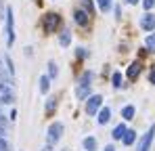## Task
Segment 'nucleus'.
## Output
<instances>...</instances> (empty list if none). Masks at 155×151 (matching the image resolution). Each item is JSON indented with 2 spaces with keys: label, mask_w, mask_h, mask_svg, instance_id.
I'll use <instances>...</instances> for the list:
<instances>
[{
  "label": "nucleus",
  "mask_w": 155,
  "mask_h": 151,
  "mask_svg": "<svg viewBox=\"0 0 155 151\" xmlns=\"http://www.w3.org/2000/svg\"><path fill=\"white\" fill-rule=\"evenodd\" d=\"M90 82H92V72H84V74L80 76V82H78V88H76L78 99H88Z\"/></svg>",
  "instance_id": "f257e3e1"
},
{
  "label": "nucleus",
  "mask_w": 155,
  "mask_h": 151,
  "mask_svg": "<svg viewBox=\"0 0 155 151\" xmlns=\"http://www.w3.org/2000/svg\"><path fill=\"white\" fill-rule=\"evenodd\" d=\"M63 130H65V126L61 124V122H52V124L48 126V130H46V143H48V145L59 143V139L63 136Z\"/></svg>",
  "instance_id": "f03ea898"
},
{
  "label": "nucleus",
  "mask_w": 155,
  "mask_h": 151,
  "mask_svg": "<svg viewBox=\"0 0 155 151\" xmlns=\"http://www.w3.org/2000/svg\"><path fill=\"white\" fill-rule=\"evenodd\" d=\"M59 25H61V17H59L57 13H46V15H44L42 27H44L46 34H54V29H57Z\"/></svg>",
  "instance_id": "7ed1b4c3"
},
{
  "label": "nucleus",
  "mask_w": 155,
  "mask_h": 151,
  "mask_svg": "<svg viewBox=\"0 0 155 151\" xmlns=\"http://www.w3.org/2000/svg\"><path fill=\"white\" fill-rule=\"evenodd\" d=\"M15 42V19H13V8L6 6V44L13 46Z\"/></svg>",
  "instance_id": "20e7f679"
},
{
  "label": "nucleus",
  "mask_w": 155,
  "mask_h": 151,
  "mask_svg": "<svg viewBox=\"0 0 155 151\" xmlns=\"http://www.w3.org/2000/svg\"><path fill=\"white\" fill-rule=\"evenodd\" d=\"M101 107H103V97H101V95H92V97H88V101H86V113H88V116L99 113Z\"/></svg>",
  "instance_id": "39448f33"
},
{
  "label": "nucleus",
  "mask_w": 155,
  "mask_h": 151,
  "mask_svg": "<svg viewBox=\"0 0 155 151\" xmlns=\"http://www.w3.org/2000/svg\"><path fill=\"white\" fill-rule=\"evenodd\" d=\"M153 136H155V126H149V130L143 134V139L138 141V149L136 151H149L151 149V143H153Z\"/></svg>",
  "instance_id": "423d86ee"
},
{
  "label": "nucleus",
  "mask_w": 155,
  "mask_h": 151,
  "mask_svg": "<svg viewBox=\"0 0 155 151\" xmlns=\"http://www.w3.org/2000/svg\"><path fill=\"white\" fill-rule=\"evenodd\" d=\"M140 27H143L145 32H155V15L145 13V15L140 17Z\"/></svg>",
  "instance_id": "0eeeda50"
},
{
  "label": "nucleus",
  "mask_w": 155,
  "mask_h": 151,
  "mask_svg": "<svg viewBox=\"0 0 155 151\" xmlns=\"http://www.w3.org/2000/svg\"><path fill=\"white\" fill-rule=\"evenodd\" d=\"M88 19H90V15H88L84 8H76V11H74V21H76L78 25L86 27V25H88Z\"/></svg>",
  "instance_id": "6e6552de"
},
{
  "label": "nucleus",
  "mask_w": 155,
  "mask_h": 151,
  "mask_svg": "<svg viewBox=\"0 0 155 151\" xmlns=\"http://www.w3.org/2000/svg\"><path fill=\"white\" fill-rule=\"evenodd\" d=\"M109 118H111V109H109V107H101V109H99V124L105 126L109 122Z\"/></svg>",
  "instance_id": "1a4fd4ad"
},
{
  "label": "nucleus",
  "mask_w": 155,
  "mask_h": 151,
  "mask_svg": "<svg viewBox=\"0 0 155 151\" xmlns=\"http://www.w3.org/2000/svg\"><path fill=\"white\" fill-rule=\"evenodd\" d=\"M126 130H128V128H126V124H117L115 128H113L111 136H113L115 141H122V139H124V134H126Z\"/></svg>",
  "instance_id": "9d476101"
},
{
  "label": "nucleus",
  "mask_w": 155,
  "mask_h": 151,
  "mask_svg": "<svg viewBox=\"0 0 155 151\" xmlns=\"http://www.w3.org/2000/svg\"><path fill=\"white\" fill-rule=\"evenodd\" d=\"M138 74H140V63H138V61H134V63L128 67L126 76H128V80H136V76H138Z\"/></svg>",
  "instance_id": "9b49d317"
},
{
  "label": "nucleus",
  "mask_w": 155,
  "mask_h": 151,
  "mask_svg": "<svg viewBox=\"0 0 155 151\" xmlns=\"http://www.w3.org/2000/svg\"><path fill=\"white\" fill-rule=\"evenodd\" d=\"M59 44H61V46H69V44H71V32L63 29V32L59 34Z\"/></svg>",
  "instance_id": "f8f14e48"
},
{
  "label": "nucleus",
  "mask_w": 155,
  "mask_h": 151,
  "mask_svg": "<svg viewBox=\"0 0 155 151\" xmlns=\"http://www.w3.org/2000/svg\"><path fill=\"white\" fill-rule=\"evenodd\" d=\"M82 145H84L86 151H97V139H94V136H86V139L82 141Z\"/></svg>",
  "instance_id": "ddd939ff"
},
{
  "label": "nucleus",
  "mask_w": 155,
  "mask_h": 151,
  "mask_svg": "<svg viewBox=\"0 0 155 151\" xmlns=\"http://www.w3.org/2000/svg\"><path fill=\"white\" fill-rule=\"evenodd\" d=\"M97 6H99V11L109 13V11L113 8V0H97Z\"/></svg>",
  "instance_id": "4468645a"
},
{
  "label": "nucleus",
  "mask_w": 155,
  "mask_h": 151,
  "mask_svg": "<svg viewBox=\"0 0 155 151\" xmlns=\"http://www.w3.org/2000/svg\"><path fill=\"white\" fill-rule=\"evenodd\" d=\"M13 99H15V97H13V92H11V88L6 86V88H4V90L0 92V103H13Z\"/></svg>",
  "instance_id": "2eb2a0df"
},
{
  "label": "nucleus",
  "mask_w": 155,
  "mask_h": 151,
  "mask_svg": "<svg viewBox=\"0 0 155 151\" xmlns=\"http://www.w3.org/2000/svg\"><path fill=\"white\" fill-rule=\"evenodd\" d=\"M48 88H51V78H48V76H42V78H40V92L46 95Z\"/></svg>",
  "instance_id": "dca6fc26"
},
{
  "label": "nucleus",
  "mask_w": 155,
  "mask_h": 151,
  "mask_svg": "<svg viewBox=\"0 0 155 151\" xmlns=\"http://www.w3.org/2000/svg\"><path fill=\"white\" fill-rule=\"evenodd\" d=\"M122 141H124V145H132V143H134V141H136V132H134V130H126V134H124V139H122Z\"/></svg>",
  "instance_id": "f3484780"
},
{
  "label": "nucleus",
  "mask_w": 155,
  "mask_h": 151,
  "mask_svg": "<svg viewBox=\"0 0 155 151\" xmlns=\"http://www.w3.org/2000/svg\"><path fill=\"white\" fill-rule=\"evenodd\" d=\"M122 118H124V120H132V118H134V105H126V107L122 109Z\"/></svg>",
  "instance_id": "a211bd4d"
},
{
  "label": "nucleus",
  "mask_w": 155,
  "mask_h": 151,
  "mask_svg": "<svg viewBox=\"0 0 155 151\" xmlns=\"http://www.w3.org/2000/svg\"><path fill=\"white\" fill-rule=\"evenodd\" d=\"M145 44H147V50H149V52H155V34H149V36H147Z\"/></svg>",
  "instance_id": "6ab92c4d"
},
{
  "label": "nucleus",
  "mask_w": 155,
  "mask_h": 151,
  "mask_svg": "<svg viewBox=\"0 0 155 151\" xmlns=\"http://www.w3.org/2000/svg\"><path fill=\"white\" fill-rule=\"evenodd\" d=\"M59 76V67H57V63L54 61H48V78H57Z\"/></svg>",
  "instance_id": "aec40b11"
},
{
  "label": "nucleus",
  "mask_w": 155,
  "mask_h": 151,
  "mask_svg": "<svg viewBox=\"0 0 155 151\" xmlns=\"http://www.w3.org/2000/svg\"><path fill=\"white\" fill-rule=\"evenodd\" d=\"M80 2H82V6H84V11H86L88 15L94 13V4H92V0H80Z\"/></svg>",
  "instance_id": "412c9836"
},
{
  "label": "nucleus",
  "mask_w": 155,
  "mask_h": 151,
  "mask_svg": "<svg viewBox=\"0 0 155 151\" xmlns=\"http://www.w3.org/2000/svg\"><path fill=\"white\" fill-rule=\"evenodd\" d=\"M54 109H57V99H54V97H51V99L46 101V113L51 116V113L54 111Z\"/></svg>",
  "instance_id": "4be33fe9"
},
{
  "label": "nucleus",
  "mask_w": 155,
  "mask_h": 151,
  "mask_svg": "<svg viewBox=\"0 0 155 151\" xmlns=\"http://www.w3.org/2000/svg\"><path fill=\"white\" fill-rule=\"evenodd\" d=\"M111 82H113V86H115V88H120V86H122V74H120V72H113Z\"/></svg>",
  "instance_id": "5701e85b"
},
{
  "label": "nucleus",
  "mask_w": 155,
  "mask_h": 151,
  "mask_svg": "<svg viewBox=\"0 0 155 151\" xmlns=\"http://www.w3.org/2000/svg\"><path fill=\"white\" fill-rule=\"evenodd\" d=\"M76 57H78V59H84V57H88L86 49H84V46H78V49H76Z\"/></svg>",
  "instance_id": "b1692460"
},
{
  "label": "nucleus",
  "mask_w": 155,
  "mask_h": 151,
  "mask_svg": "<svg viewBox=\"0 0 155 151\" xmlns=\"http://www.w3.org/2000/svg\"><path fill=\"white\" fill-rule=\"evenodd\" d=\"M153 6H155V0H143V8H145L147 13H149Z\"/></svg>",
  "instance_id": "393cba45"
},
{
  "label": "nucleus",
  "mask_w": 155,
  "mask_h": 151,
  "mask_svg": "<svg viewBox=\"0 0 155 151\" xmlns=\"http://www.w3.org/2000/svg\"><path fill=\"white\" fill-rule=\"evenodd\" d=\"M6 67H8V74H15V67H13V61H11V57H6Z\"/></svg>",
  "instance_id": "a878e982"
},
{
  "label": "nucleus",
  "mask_w": 155,
  "mask_h": 151,
  "mask_svg": "<svg viewBox=\"0 0 155 151\" xmlns=\"http://www.w3.org/2000/svg\"><path fill=\"white\" fill-rule=\"evenodd\" d=\"M149 80H151V84H155V69H151V74H149Z\"/></svg>",
  "instance_id": "bb28decb"
},
{
  "label": "nucleus",
  "mask_w": 155,
  "mask_h": 151,
  "mask_svg": "<svg viewBox=\"0 0 155 151\" xmlns=\"http://www.w3.org/2000/svg\"><path fill=\"white\" fill-rule=\"evenodd\" d=\"M42 151H52V145H48V143H46V145L42 147Z\"/></svg>",
  "instance_id": "cd10ccee"
},
{
  "label": "nucleus",
  "mask_w": 155,
  "mask_h": 151,
  "mask_svg": "<svg viewBox=\"0 0 155 151\" xmlns=\"http://www.w3.org/2000/svg\"><path fill=\"white\" fill-rule=\"evenodd\" d=\"M126 4H130V6H134V4H138V0H126Z\"/></svg>",
  "instance_id": "c85d7f7f"
},
{
  "label": "nucleus",
  "mask_w": 155,
  "mask_h": 151,
  "mask_svg": "<svg viewBox=\"0 0 155 151\" xmlns=\"http://www.w3.org/2000/svg\"><path fill=\"white\" fill-rule=\"evenodd\" d=\"M105 151H115V149H113V145H107V147H105Z\"/></svg>",
  "instance_id": "c756f323"
},
{
  "label": "nucleus",
  "mask_w": 155,
  "mask_h": 151,
  "mask_svg": "<svg viewBox=\"0 0 155 151\" xmlns=\"http://www.w3.org/2000/svg\"><path fill=\"white\" fill-rule=\"evenodd\" d=\"M63 151H67V149H63Z\"/></svg>",
  "instance_id": "7c9ffc66"
}]
</instances>
